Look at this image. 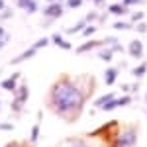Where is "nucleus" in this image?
I'll list each match as a JSON object with an SVG mask.
<instances>
[{
    "mask_svg": "<svg viewBox=\"0 0 147 147\" xmlns=\"http://www.w3.org/2000/svg\"><path fill=\"white\" fill-rule=\"evenodd\" d=\"M118 106H120V98H112L108 104H104V106H102V110H104V112H112V110H116Z\"/></svg>",
    "mask_w": 147,
    "mask_h": 147,
    "instance_id": "18",
    "label": "nucleus"
},
{
    "mask_svg": "<svg viewBox=\"0 0 147 147\" xmlns=\"http://www.w3.org/2000/svg\"><path fill=\"white\" fill-rule=\"evenodd\" d=\"M143 43L139 41V39H134V41H129L127 43V53H129V57H134V59H141L143 57Z\"/></svg>",
    "mask_w": 147,
    "mask_h": 147,
    "instance_id": "4",
    "label": "nucleus"
},
{
    "mask_svg": "<svg viewBox=\"0 0 147 147\" xmlns=\"http://www.w3.org/2000/svg\"><path fill=\"white\" fill-rule=\"evenodd\" d=\"M8 41H10V37H4V39H0V49H4Z\"/></svg>",
    "mask_w": 147,
    "mask_h": 147,
    "instance_id": "32",
    "label": "nucleus"
},
{
    "mask_svg": "<svg viewBox=\"0 0 147 147\" xmlns=\"http://www.w3.org/2000/svg\"><path fill=\"white\" fill-rule=\"evenodd\" d=\"M4 37H10V35H8V32H6V30L0 26V39H4Z\"/></svg>",
    "mask_w": 147,
    "mask_h": 147,
    "instance_id": "30",
    "label": "nucleus"
},
{
    "mask_svg": "<svg viewBox=\"0 0 147 147\" xmlns=\"http://www.w3.org/2000/svg\"><path fill=\"white\" fill-rule=\"evenodd\" d=\"M92 4L94 6H102V4H106V0H92Z\"/></svg>",
    "mask_w": 147,
    "mask_h": 147,
    "instance_id": "33",
    "label": "nucleus"
},
{
    "mask_svg": "<svg viewBox=\"0 0 147 147\" xmlns=\"http://www.w3.org/2000/svg\"><path fill=\"white\" fill-rule=\"evenodd\" d=\"M90 2H92V0H90Z\"/></svg>",
    "mask_w": 147,
    "mask_h": 147,
    "instance_id": "37",
    "label": "nucleus"
},
{
    "mask_svg": "<svg viewBox=\"0 0 147 147\" xmlns=\"http://www.w3.org/2000/svg\"><path fill=\"white\" fill-rule=\"evenodd\" d=\"M51 41H53V43H55L57 47H61V49H65V51H71V49H73V45H71L69 41H65V39H63V35H61V34H53V35H51Z\"/></svg>",
    "mask_w": 147,
    "mask_h": 147,
    "instance_id": "12",
    "label": "nucleus"
},
{
    "mask_svg": "<svg viewBox=\"0 0 147 147\" xmlns=\"http://www.w3.org/2000/svg\"><path fill=\"white\" fill-rule=\"evenodd\" d=\"M112 57H114V51H112V47H110V45L100 47V49H98V59H100V61L110 63V61H112Z\"/></svg>",
    "mask_w": 147,
    "mask_h": 147,
    "instance_id": "13",
    "label": "nucleus"
},
{
    "mask_svg": "<svg viewBox=\"0 0 147 147\" xmlns=\"http://www.w3.org/2000/svg\"><path fill=\"white\" fill-rule=\"evenodd\" d=\"M84 20H86L88 24H94L96 20H100V16H98V12H90V14H86V16H84Z\"/></svg>",
    "mask_w": 147,
    "mask_h": 147,
    "instance_id": "24",
    "label": "nucleus"
},
{
    "mask_svg": "<svg viewBox=\"0 0 147 147\" xmlns=\"http://www.w3.org/2000/svg\"><path fill=\"white\" fill-rule=\"evenodd\" d=\"M30 98V90H28V84H22V86H18L16 88V92H14V100H18V102H26Z\"/></svg>",
    "mask_w": 147,
    "mask_h": 147,
    "instance_id": "11",
    "label": "nucleus"
},
{
    "mask_svg": "<svg viewBox=\"0 0 147 147\" xmlns=\"http://www.w3.org/2000/svg\"><path fill=\"white\" fill-rule=\"evenodd\" d=\"M143 20V12H134L131 14V24H137V22H141Z\"/></svg>",
    "mask_w": 147,
    "mask_h": 147,
    "instance_id": "26",
    "label": "nucleus"
},
{
    "mask_svg": "<svg viewBox=\"0 0 147 147\" xmlns=\"http://www.w3.org/2000/svg\"><path fill=\"white\" fill-rule=\"evenodd\" d=\"M145 73H147V61L139 63L136 69H131V75H134L136 79H141V77H145Z\"/></svg>",
    "mask_w": 147,
    "mask_h": 147,
    "instance_id": "16",
    "label": "nucleus"
},
{
    "mask_svg": "<svg viewBox=\"0 0 147 147\" xmlns=\"http://www.w3.org/2000/svg\"><path fill=\"white\" fill-rule=\"evenodd\" d=\"M96 32H98V26H96V24H88V26L82 30V35H84V37H90V35H94Z\"/></svg>",
    "mask_w": 147,
    "mask_h": 147,
    "instance_id": "19",
    "label": "nucleus"
},
{
    "mask_svg": "<svg viewBox=\"0 0 147 147\" xmlns=\"http://www.w3.org/2000/svg\"><path fill=\"white\" fill-rule=\"evenodd\" d=\"M112 98H116V94H114V92H106V94H102V96H98V98L94 100V106H96L98 110H102V106L108 104Z\"/></svg>",
    "mask_w": 147,
    "mask_h": 147,
    "instance_id": "14",
    "label": "nucleus"
},
{
    "mask_svg": "<svg viewBox=\"0 0 147 147\" xmlns=\"http://www.w3.org/2000/svg\"><path fill=\"white\" fill-rule=\"evenodd\" d=\"M35 53H37V49H35V47H30V49H26L24 53H20L16 59H12L10 63H12V65H18V63H22V61H28V59L35 57Z\"/></svg>",
    "mask_w": 147,
    "mask_h": 147,
    "instance_id": "10",
    "label": "nucleus"
},
{
    "mask_svg": "<svg viewBox=\"0 0 147 147\" xmlns=\"http://www.w3.org/2000/svg\"><path fill=\"white\" fill-rule=\"evenodd\" d=\"M110 47H112V51H114V53H124V51H125V49H124L122 45H120L118 41H116V43H112Z\"/></svg>",
    "mask_w": 147,
    "mask_h": 147,
    "instance_id": "28",
    "label": "nucleus"
},
{
    "mask_svg": "<svg viewBox=\"0 0 147 147\" xmlns=\"http://www.w3.org/2000/svg\"><path fill=\"white\" fill-rule=\"evenodd\" d=\"M147 0H122V4L127 6V8H131V6H139V4H145Z\"/></svg>",
    "mask_w": 147,
    "mask_h": 147,
    "instance_id": "21",
    "label": "nucleus"
},
{
    "mask_svg": "<svg viewBox=\"0 0 147 147\" xmlns=\"http://www.w3.org/2000/svg\"><path fill=\"white\" fill-rule=\"evenodd\" d=\"M145 102H147V94H145Z\"/></svg>",
    "mask_w": 147,
    "mask_h": 147,
    "instance_id": "36",
    "label": "nucleus"
},
{
    "mask_svg": "<svg viewBox=\"0 0 147 147\" xmlns=\"http://www.w3.org/2000/svg\"><path fill=\"white\" fill-rule=\"evenodd\" d=\"M18 79H20V73H14L12 77H8V79H4L2 82H0V86L4 88V90H10V92H16V82H18Z\"/></svg>",
    "mask_w": 147,
    "mask_h": 147,
    "instance_id": "8",
    "label": "nucleus"
},
{
    "mask_svg": "<svg viewBox=\"0 0 147 147\" xmlns=\"http://www.w3.org/2000/svg\"><path fill=\"white\" fill-rule=\"evenodd\" d=\"M63 0H57V2H51L43 8V16L47 18V22H53V20H59L63 16Z\"/></svg>",
    "mask_w": 147,
    "mask_h": 147,
    "instance_id": "3",
    "label": "nucleus"
},
{
    "mask_svg": "<svg viewBox=\"0 0 147 147\" xmlns=\"http://www.w3.org/2000/svg\"><path fill=\"white\" fill-rule=\"evenodd\" d=\"M8 147H20V145H16V143H14V145H8Z\"/></svg>",
    "mask_w": 147,
    "mask_h": 147,
    "instance_id": "35",
    "label": "nucleus"
},
{
    "mask_svg": "<svg viewBox=\"0 0 147 147\" xmlns=\"http://www.w3.org/2000/svg\"><path fill=\"white\" fill-rule=\"evenodd\" d=\"M116 32H125V30H134L131 28V22H124V20H118V22H114L112 26Z\"/></svg>",
    "mask_w": 147,
    "mask_h": 147,
    "instance_id": "17",
    "label": "nucleus"
},
{
    "mask_svg": "<svg viewBox=\"0 0 147 147\" xmlns=\"http://www.w3.org/2000/svg\"><path fill=\"white\" fill-rule=\"evenodd\" d=\"M16 6L22 8L26 14H35L37 12V0H16Z\"/></svg>",
    "mask_w": 147,
    "mask_h": 147,
    "instance_id": "6",
    "label": "nucleus"
},
{
    "mask_svg": "<svg viewBox=\"0 0 147 147\" xmlns=\"http://www.w3.org/2000/svg\"><path fill=\"white\" fill-rule=\"evenodd\" d=\"M82 2H84V0H67L65 4H67V8L75 10V8H80V6H82Z\"/></svg>",
    "mask_w": 147,
    "mask_h": 147,
    "instance_id": "22",
    "label": "nucleus"
},
{
    "mask_svg": "<svg viewBox=\"0 0 147 147\" xmlns=\"http://www.w3.org/2000/svg\"><path fill=\"white\" fill-rule=\"evenodd\" d=\"M108 12H110L112 16L122 18V16H127V14H129V8H127V6H124L122 2H114V4H110V6H108Z\"/></svg>",
    "mask_w": 147,
    "mask_h": 147,
    "instance_id": "7",
    "label": "nucleus"
},
{
    "mask_svg": "<svg viewBox=\"0 0 147 147\" xmlns=\"http://www.w3.org/2000/svg\"><path fill=\"white\" fill-rule=\"evenodd\" d=\"M69 143L73 147H84V143H80V141H77V139H69Z\"/></svg>",
    "mask_w": 147,
    "mask_h": 147,
    "instance_id": "29",
    "label": "nucleus"
},
{
    "mask_svg": "<svg viewBox=\"0 0 147 147\" xmlns=\"http://www.w3.org/2000/svg\"><path fill=\"white\" fill-rule=\"evenodd\" d=\"M0 129H4V131L6 129H14V125L12 124H0Z\"/></svg>",
    "mask_w": 147,
    "mask_h": 147,
    "instance_id": "31",
    "label": "nucleus"
},
{
    "mask_svg": "<svg viewBox=\"0 0 147 147\" xmlns=\"http://www.w3.org/2000/svg\"><path fill=\"white\" fill-rule=\"evenodd\" d=\"M45 2H47V4H51V2H57V0H45Z\"/></svg>",
    "mask_w": 147,
    "mask_h": 147,
    "instance_id": "34",
    "label": "nucleus"
},
{
    "mask_svg": "<svg viewBox=\"0 0 147 147\" xmlns=\"http://www.w3.org/2000/svg\"><path fill=\"white\" fill-rule=\"evenodd\" d=\"M118 75H120V69L118 67H108L106 69V73H104V82H106V86H112L114 82L118 80Z\"/></svg>",
    "mask_w": 147,
    "mask_h": 147,
    "instance_id": "9",
    "label": "nucleus"
},
{
    "mask_svg": "<svg viewBox=\"0 0 147 147\" xmlns=\"http://www.w3.org/2000/svg\"><path fill=\"white\" fill-rule=\"evenodd\" d=\"M104 45H106L104 39H90V41H86L84 45L77 47V53L82 55V53H88V51H92V49H100V47H104Z\"/></svg>",
    "mask_w": 147,
    "mask_h": 147,
    "instance_id": "5",
    "label": "nucleus"
},
{
    "mask_svg": "<svg viewBox=\"0 0 147 147\" xmlns=\"http://www.w3.org/2000/svg\"><path fill=\"white\" fill-rule=\"evenodd\" d=\"M136 32H139V34H147V24L141 20V22H137L136 24V28H134Z\"/></svg>",
    "mask_w": 147,
    "mask_h": 147,
    "instance_id": "25",
    "label": "nucleus"
},
{
    "mask_svg": "<svg viewBox=\"0 0 147 147\" xmlns=\"http://www.w3.org/2000/svg\"><path fill=\"white\" fill-rule=\"evenodd\" d=\"M137 143V129L136 127H127L125 131H122L118 136L116 147H134Z\"/></svg>",
    "mask_w": 147,
    "mask_h": 147,
    "instance_id": "2",
    "label": "nucleus"
},
{
    "mask_svg": "<svg viewBox=\"0 0 147 147\" xmlns=\"http://www.w3.org/2000/svg\"><path fill=\"white\" fill-rule=\"evenodd\" d=\"M49 41H51V37H39V39H37V41L34 43V47L37 49V51H39V49H43V47L49 45Z\"/></svg>",
    "mask_w": 147,
    "mask_h": 147,
    "instance_id": "20",
    "label": "nucleus"
},
{
    "mask_svg": "<svg viewBox=\"0 0 147 147\" xmlns=\"http://www.w3.org/2000/svg\"><path fill=\"white\" fill-rule=\"evenodd\" d=\"M84 104V92L71 79H61L51 88V106L63 118H77Z\"/></svg>",
    "mask_w": 147,
    "mask_h": 147,
    "instance_id": "1",
    "label": "nucleus"
},
{
    "mask_svg": "<svg viewBox=\"0 0 147 147\" xmlns=\"http://www.w3.org/2000/svg\"><path fill=\"white\" fill-rule=\"evenodd\" d=\"M30 139H32V143H35V141L39 139V124H35L34 127H32V137H30Z\"/></svg>",
    "mask_w": 147,
    "mask_h": 147,
    "instance_id": "23",
    "label": "nucleus"
},
{
    "mask_svg": "<svg viewBox=\"0 0 147 147\" xmlns=\"http://www.w3.org/2000/svg\"><path fill=\"white\" fill-rule=\"evenodd\" d=\"M8 18H12V10H8V8L0 10V22H2V20H8Z\"/></svg>",
    "mask_w": 147,
    "mask_h": 147,
    "instance_id": "27",
    "label": "nucleus"
},
{
    "mask_svg": "<svg viewBox=\"0 0 147 147\" xmlns=\"http://www.w3.org/2000/svg\"><path fill=\"white\" fill-rule=\"evenodd\" d=\"M88 26V22L82 18V20H79V22L75 24V26H71V28H67V34H82V30Z\"/></svg>",
    "mask_w": 147,
    "mask_h": 147,
    "instance_id": "15",
    "label": "nucleus"
}]
</instances>
